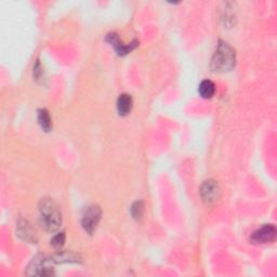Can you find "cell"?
<instances>
[{
  "label": "cell",
  "mask_w": 277,
  "mask_h": 277,
  "mask_svg": "<svg viewBox=\"0 0 277 277\" xmlns=\"http://www.w3.org/2000/svg\"><path fill=\"white\" fill-rule=\"evenodd\" d=\"M39 219L41 227L48 232H56L62 224V213L59 206L51 198H42L39 204Z\"/></svg>",
  "instance_id": "6da1fadb"
},
{
  "label": "cell",
  "mask_w": 277,
  "mask_h": 277,
  "mask_svg": "<svg viewBox=\"0 0 277 277\" xmlns=\"http://www.w3.org/2000/svg\"><path fill=\"white\" fill-rule=\"evenodd\" d=\"M54 263L53 260L47 259V258H36L33 260V262L29 264L27 268V275H37V276H50L53 275V271H52L51 264Z\"/></svg>",
  "instance_id": "3957f363"
},
{
  "label": "cell",
  "mask_w": 277,
  "mask_h": 277,
  "mask_svg": "<svg viewBox=\"0 0 277 277\" xmlns=\"http://www.w3.org/2000/svg\"><path fill=\"white\" fill-rule=\"evenodd\" d=\"M17 233L19 237H21L23 241L29 242V243H36L37 238H36V232L32 228L31 224H29L27 221L21 220L18 223V229H17Z\"/></svg>",
  "instance_id": "ba28073f"
},
{
  "label": "cell",
  "mask_w": 277,
  "mask_h": 277,
  "mask_svg": "<svg viewBox=\"0 0 277 277\" xmlns=\"http://www.w3.org/2000/svg\"><path fill=\"white\" fill-rule=\"evenodd\" d=\"M54 263H77L80 262V257L74 252H59L52 257Z\"/></svg>",
  "instance_id": "30bf717a"
},
{
  "label": "cell",
  "mask_w": 277,
  "mask_h": 277,
  "mask_svg": "<svg viewBox=\"0 0 277 277\" xmlns=\"http://www.w3.org/2000/svg\"><path fill=\"white\" fill-rule=\"evenodd\" d=\"M65 243V233L62 232V233H59L56 236L52 237L51 239V246H53L54 248H61V247Z\"/></svg>",
  "instance_id": "5bb4252c"
},
{
  "label": "cell",
  "mask_w": 277,
  "mask_h": 277,
  "mask_svg": "<svg viewBox=\"0 0 277 277\" xmlns=\"http://www.w3.org/2000/svg\"><path fill=\"white\" fill-rule=\"evenodd\" d=\"M101 219V209L99 206L91 205L87 208V210L82 216V227L89 234H92L93 231L98 227Z\"/></svg>",
  "instance_id": "277c9868"
},
{
  "label": "cell",
  "mask_w": 277,
  "mask_h": 277,
  "mask_svg": "<svg viewBox=\"0 0 277 277\" xmlns=\"http://www.w3.org/2000/svg\"><path fill=\"white\" fill-rule=\"evenodd\" d=\"M132 104H133V101L129 94H122L119 96L117 101V110L119 115L122 116L128 115L132 109Z\"/></svg>",
  "instance_id": "9c48e42d"
},
{
  "label": "cell",
  "mask_w": 277,
  "mask_h": 277,
  "mask_svg": "<svg viewBox=\"0 0 277 277\" xmlns=\"http://www.w3.org/2000/svg\"><path fill=\"white\" fill-rule=\"evenodd\" d=\"M276 237V228L273 224H266L261 229L253 232L250 241L253 244H265L273 242Z\"/></svg>",
  "instance_id": "8992f818"
},
{
  "label": "cell",
  "mask_w": 277,
  "mask_h": 277,
  "mask_svg": "<svg viewBox=\"0 0 277 277\" xmlns=\"http://www.w3.org/2000/svg\"><path fill=\"white\" fill-rule=\"evenodd\" d=\"M106 40L112 44V46H114L117 53L119 56H126L128 54L131 50H133L138 46V41H133L130 44H123V42L119 40L117 34H108V36L106 37Z\"/></svg>",
  "instance_id": "52a82bcc"
},
{
  "label": "cell",
  "mask_w": 277,
  "mask_h": 277,
  "mask_svg": "<svg viewBox=\"0 0 277 277\" xmlns=\"http://www.w3.org/2000/svg\"><path fill=\"white\" fill-rule=\"evenodd\" d=\"M38 122L39 125L41 126V128L44 131H50L52 123H51V118L49 115V112L47 109H40L38 112Z\"/></svg>",
  "instance_id": "7c38bea8"
},
{
  "label": "cell",
  "mask_w": 277,
  "mask_h": 277,
  "mask_svg": "<svg viewBox=\"0 0 277 277\" xmlns=\"http://www.w3.org/2000/svg\"><path fill=\"white\" fill-rule=\"evenodd\" d=\"M235 51L229 43L220 41L211 60V69L214 72L226 73L235 66Z\"/></svg>",
  "instance_id": "7a4b0ae2"
},
{
  "label": "cell",
  "mask_w": 277,
  "mask_h": 277,
  "mask_svg": "<svg viewBox=\"0 0 277 277\" xmlns=\"http://www.w3.org/2000/svg\"><path fill=\"white\" fill-rule=\"evenodd\" d=\"M143 211H144V205L142 201H137V203H134L131 207V213L132 216L136 220H140L142 218V215H143Z\"/></svg>",
  "instance_id": "4fadbf2b"
},
{
  "label": "cell",
  "mask_w": 277,
  "mask_h": 277,
  "mask_svg": "<svg viewBox=\"0 0 277 277\" xmlns=\"http://www.w3.org/2000/svg\"><path fill=\"white\" fill-rule=\"evenodd\" d=\"M200 195L207 205H211L215 203L220 195V189L218 183L213 181V180L205 181V183L201 185Z\"/></svg>",
  "instance_id": "5b68a950"
},
{
  "label": "cell",
  "mask_w": 277,
  "mask_h": 277,
  "mask_svg": "<svg viewBox=\"0 0 277 277\" xmlns=\"http://www.w3.org/2000/svg\"><path fill=\"white\" fill-rule=\"evenodd\" d=\"M199 94L205 99H210L215 92V86L210 80H204L200 82L198 88Z\"/></svg>",
  "instance_id": "8fae6325"
}]
</instances>
